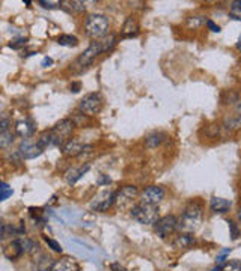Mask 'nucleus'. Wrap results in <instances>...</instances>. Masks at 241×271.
I'll return each instance as SVG.
<instances>
[{
	"label": "nucleus",
	"mask_w": 241,
	"mask_h": 271,
	"mask_svg": "<svg viewBox=\"0 0 241 271\" xmlns=\"http://www.w3.org/2000/svg\"><path fill=\"white\" fill-rule=\"evenodd\" d=\"M115 45H116V36H113V35H109L100 41H92L89 44V47L77 58V61L71 67H78L80 69H85L86 67H89L100 55H103L104 51H110Z\"/></svg>",
	"instance_id": "f257e3e1"
},
{
	"label": "nucleus",
	"mask_w": 241,
	"mask_h": 271,
	"mask_svg": "<svg viewBox=\"0 0 241 271\" xmlns=\"http://www.w3.org/2000/svg\"><path fill=\"white\" fill-rule=\"evenodd\" d=\"M204 220V209L199 202L190 203L178 219V229L185 234H193L196 232Z\"/></svg>",
	"instance_id": "f03ea898"
},
{
	"label": "nucleus",
	"mask_w": 241,
	"mask_h": 271,
	"mask_svg": "<svg viewBox=\"0 0 241 271\" xmlns=\"http://www.w3.org/2000/svg\"><path fill=\"white\" fill-rule=\"evenodd\" d=\"M109 31H110V21L105 15L91 14L86 17L85 32L94 41H100V39H104L105 36H109Z\"/></svg>",
	"instance_id": "7ed1b4c3"
},
{
	"label": "nucleus",
	"mask_w": 241,
	"mask_h": 271,
	"mask_svg": "<svg viewBox=\"0 0 241 271\" xmlns=\"http://www.w3.org/2000/svg\"><path fill=\"white\" fill-rule=\"evenodd\" d=\"M130 215L133 220H136L140 225H154L160 217H158V206L152 205H145V203H138L130 209Z\"/></svg>",
	"instance_id": "20e7f679"
},
{
	"label": "nucleus",
	"mask_w": 241,
	"mask_h": 271,
	"mask_svg": "<svg viewBox=\"0 0 241 271\" xmlns=\"http://www.w3.org/2000/svg\"><path fill=\"white\" fill-rule=\"evenodd\" d=\"M103 109V97L100 92L86 94L78 104V110L86 116H95Z\"/></svg>",
	"instance_id": "39448f33"
},
{
	"label": "nucleus",
	"mask_w": 241,
	"mask_h": 271,
	"mask_svg": "<svg viewBox=\"0 0 241 271\" xmlns=\"http://www.w3.org/2000/svg\"><path fill=\"white\" fill-rule=\"evenodd\" d=\"M138 195L139 188L136 185H124V187H121V188L115 193V206H116L119 211H124V209L131 208V203L138 198Z\"/></svg>",
	"instance_id": "423d86ee"
},
{
	"label": "nucleus",
	"mask_w": 241,
	"mask_h": 271,
	"mask_svg": "<svg viewBox=\"0 0 241 271\" xmlns=\"http://www.w3.org/2000/svg\"><path fill=\"white\" fill-rule=\"evenodd\" d=\"M166 196V190L160 185H149V187H145L142 192H140V203H145V205H152V206H158L160 203L163 202Z\"/></svg>",
	"instance_id": "0eeeda50"
},
{
	"label": "nucleus",
	"mask_w": 241,
	"mask_h": 271,
	"mask_svg": "<svg viewBox=\"0 0 241 271\" xmlns=\"http://www.w3.org/2000/svg\"><path fill=\"white\" fill-rule=\"evenodd\" d=\"M74 127H75V124H74V121H71V119H62V121H59V122L51 128V134L55 137V145H56V146H61V145H64L65 142H68L69 136L72 134V131H74Z\"/></svg>",
	"instance_id": "6e6552de"
},
{
	"label": "nucleus",
	"mask_w": 241,
	"mask_h": 271,
	"mask_svg": "<svg viewBox=\"0 0 241 271\" xmlns=\"http://www.w3.org/2000/svg\"><path fill=\"white\" fill-rule=\"evenodd\" d=\"M178 229V219L175 215H163L154 223V231L160 238H168Z\"/></svg>",
	"instance_id": "1a4fd4ad"
},
{
	"label": "nucleus",
	"mask_w": 241,
	"mask_h": 271,
	"mask_svg": "<svg viewBox=\"0 0 241 271\" xmlns=\"http://www.w3.org/2000/svg\"><path fill=\"white\" fill-rule=\"evenodd\" d=\"M17 152L20 154L21 158H24V160H32V158L39 157V155L44 152V149H42L36 142H32V140H29V139H23L21 143H20V146H18V151H17Z\"/></svg>",
	"instance_id": "9d476101"
},
{
	"label": "nucleus",
	"mask_w": 241,
	"mask_h": 271,
	"mask_svg": "<svg viewBox=\"0 0 241 271\" xmlns=\"http://www.w3.org/2000/svg\"><path fill=\"white\" fill-rule=\"evenodd\" d=\"M113 205H115V192L105 190V192H101L100 195H97L94 198V201L91 202V209L104 212Z\"/></svg>",
	"instance_id": "9b49d317"
},
{
	"label": "nucleus",
	"mask_w": 241,
	"mask_h": 271,
	"mask_svg": "<svg viewBox=\"0 0 241 271\" xmlns=\"http://www.w3.org/2000/svg\"><path fill=\"white\" fill-rule=\"evenodd\" d=\"M88 149H92V146H88V145H83L77 140H68L62 145V152L64 155L67 157H77V155H82L85 151Z\"/></svg>",
	"instance_id": "f8f14e48"
},
{
	"label": "nucleus",
	"mask_w": 241,
	"mask_h": 271,
	"mask_svg": "<svg viewBox=\"0 0 241 271\" xmlns=\"http://www.w3.org/2000/svg\"><path fill=\"white\" fill-rule=\"evenodd\" d=\"M50 271H80V265L74 258L64 256L51 264Z\"/></svg>",
	"instance_id": "ddd939ff"
},
{
	"label": "nucleus",
	"mask_w": 241,
	"mask_h": 271,
	"mask_svg": "<svg viewBox=\"0 0 241 271\" xmlns=\"http://www.w3.org/2000/svg\"><path fill=\"white\" fill-rule=\"evenodd\" d=\"M14 128H15V134L23 137V139H29V137H32V136L35 134V131H36V127H35V124L31 121V119L18 121V122L15 124Z\"/></svg>",
	"instance_id": "4468645a"
},
{
	"label": "nucleus",
	"mask_w": 241,
	"mask_h": 271,
	"mask_svg": "<svg viewBox=\"0 0 241 271\" xmlns=\"http://www.w3.org/2000/svg\"><path fill=\"white\" fill-rule=\"evenodd\" d=\"M3 253H5V256H6L9 261H17L24 252H23V249H21L20 241H18V239H12V241L5 247Z\"/></svg>",
	"instance_id": "2eb2a0df"
},
{
	"label": "nucleus",
	"mask_w": 241,
	"mask_h": 271,
	"mask_svg": "<svg viewBox=\"0 0 241 271\" xmlns=\"http://www.w3.org/2000/svg\"><path fill=\"white\" fill-rule=\"evenodd\" d=\"M139 21L136 20V17H133V15H130L127 20H125V23H124V26H122V31H121V36L122 38H133V36H136L139 34Z\"/></svg>",
	"instance_id": "dca6fc26"
},
{
	"label": "nucleus",
	"mask_w": 241,
	"mask_h": 271,
	"mask_svg": "<svg viewBox=\"0 0 241 271\" xmlns=\"http://www.w3.org/2000/svg\"><path fill=\"white\" fill-rule=\"evenodd\" d=\"M231 206H232V203L223 198H211V201H209V208L216 214H226V212H229Z\"/></svg>",
	"instance_id": "f3484780"
},
{
	"label": "nucleus",
	"mask_w": 241,
	"mask_h": 271,
	"mask_svg": "<svg viewBox=\"0 0 241 271\" xmlns=\"http://www.w3.org/2000/svg\"><path fill=\"white\" fill-rule=\"evenodd\" d=\"M195 242H196V239H195V237L192 234L182 232V234H179L178 237L173 239L172 246L175 249H178V250H185V249H190Z\"/></svg>",
	"instance_id": "a211bd4d"
},
{
	"label": "nucleus",
	"mask_w": 241,
	"mask_h": 271,
	"mask_svg": "<svg viewBox=\"0 0 241 271\" xmlns=\"http://www.w3.org/2000/svg\"><path fill=\"white\" fill-rule=\"evenodd\" d=\"M89 165H86V166H80V168H74V169H69L67 170V173H65V179H67V182H68L69 185H72V184H75L88 170H89Z\"/></svg>",
	"instance_id": "6ab92c4d"
},
{
	"label": "nucleus",
	"mask_w": 241,
	"mask_h": 271,
	"mask_svg": "<svg viewBox=\"0 0 241 271\" xmlns=\"http://www.w3.org/2000/svg\"><path fill=\"white\" fill-rule=\"evenodd\" d=\"M223 127H225L226 130H231V131L241 130V115L235 113V115L226 116L225 121H223Z\"/></svg>",
	"instance_id": "aec40b11"
},
{
	"label": "nucleus",
	"mask_w": 241,
	"mask_h": 271,
	"mask_svg": "<svg viewBox=\"0 0 241 271\" xmlns=\"http://www.w3.org/2000/svg\"><path fill=\"white\" fill-rule=\"evenodd\" d=\"M166 139V134L165 133H151V134L146 137V146L149 148V149H154V148H157V146H160L162 143H163V140Z\"/></svg>",
	"instance_id": "412c9836"
},
{
	"label": "nucleus",
	"mask_w": 241,
	"mask_h": 271,
	"mask_svg": "<svg viewBox=\"0 0 241 271\" xmlns=\"http://www.w3.org/2000/svg\"><path fill=\"white\" fill-rule=\"evenodd\" d=\"M36 143H38L42 149H45V148H48V146H56V145H55V137L51 134V130H47V131L41 133L39 137H38V140H36Z\"/></svg>",
	"instance_id": "4be33fe9"
},
{
	"label": "nucleus",
	"mask_w": 241,
	"mask_h": 271,
	"mask_svg": "<svg viewBox=\"0 0 241 271\" xmlns=\"http://www.w3.org/2000/svg\"><path fill=\"white\" fill-rule=\"evenodd\" d=\"M15 140V134L9 130V131H3L0 133V149H8Z\"/></svg>",
	"instance_id": "5701e85b"
},
{
	"label": "nucleus",
	"mask_w": 241,
	"mask_h": 271,
	"mask_svg": "<svg viewBox=\"0 0 241 271\" xmlns=\"http://www.w3.org/2000/svg\"><path fill=\"white\" fill-rule=\"evenodd\" d=\"M58 42L64 47H75L78 44V39L72 35H61L58 38Z\"/></svg>",
	"instance_id": "b1692460"
},
{
	"label": "nucleus",
	"mask_w": 241,
	"mask_h": 271,
	"mask_svg": "<svg viewBox=\"0 0 241 271\" xmlns=\"http://www.w3.org/2000/svg\"><path fill=\"white\" fill-rule=\"evenodd\" d=\"M12 193H14L12 187H9V184L3 182L0 179V203L3 202V201H6V199H9L12 196Z\"/></svg>",
	"instance_id": "393cba45"
},
{
	"label": "nucleus",
	"mask_w": 241,
	"mask_h": 271,
	"mask_svg": "<svg viewBox=\"0 0 241 271\" xmlns=\"http://www.w3.org/2000/svg\"><path fill=\"white\" fill-rule=\"evenodd\" d=\"M226 223H228V226H229V235H231V239H234V241H235V239L241 235L238 225H237L234 220H228Z\"/></svg>",
	"instance_id": "a878e982"
},
{
	"label": "nucleus",
	"mask_w": 241,
	"mask_h": 271,
	"mask_svg": "<svg viewBox=\"0 0 241 271\" xmlns=\"http://www.w3.org/2000/svg\"><path fill=\"white\" fill-rule=\"evenodd\" d=\"M222 271H241V261H228L223 264Z\"/></svg>",
	"instance_id": "bb28decb"
},
{
	"label": "nucleus",
	"mask_w": 241,
	"mask_h": 271,
	"mask_svg": "<svg viewBox=\"0 0 241 271\" xmlns=\"http://www.w3.org/2000/svg\"><path fill=\"white\" fill-rule=\"evenodd\" d=\"M65 5H69V9L74 12H83L86 9L85 2H65Z\"/></svg>",
	"instance_id": "cd10ccee"
},
{
	"label": "nucleus",
	"mask_w": 241,
	"mask_h": 271,
	"mask_svg": "<svg viewBox=\"0 0 241 271\" xmlns=\"http://www.w3.org/2000/svg\"><path fill=\"white\" fill-rule=\"evenodd\" d=\"M202 23H205V18L204 17H190L189 20H187V26L189 28H199Z\"/></svg>",
	"instance_id": "c85d7f7f"
},
{
	"label": "nucleus",
	"mask_w": 241,
	"mask_h": 271,
	"mask_svg": "<svg viewBox=\"0 0 241 271\" xmlns=\"http://www.w3.org/2000/svg\"><path fill=\"white\" fill-rule=\"evenodd\" d=\"M45 239V242L48 244V247L51 249V250H55V252H58V253H62V247H61V244L58 242V241H55L53 238H48V237H44Z\"/></svg>",
	"instance_id": "c756f323"
},
{
	"label": "nucleus",
	"mask_w": 241,
	"mask_h": 271,
	"mask_svg": "<svg viewBox=\"0 0 241 271\" xmlns=\"http://www.w3.org/2000/svg\"><path fill=\"white\" fill-rule=\"evenodd\" d=\"M9 128H11V121H9V118L0 115V133L9 131Z\"/></svg>",
	"instance_id": "7c9ffc66"
},
{
	"label": "nucleus",
	"mask_w": 241,
	"mask_h": 271,
	"mask_svg": "<svg viewBox=\"0 0 241 271\" xmlns=\"http://www.w3.org/2000/svg\"><path fill=\"white\" fill-rule=\"evenodd\" d=\"M39 5L45 9H55L58 6H62V2H47V0H39Z\"/></svg>",
	"instance_id": "2f4dec72"
},
{
	"label": "nucleus",
	"mask_w": 241,
	"mask_h": 271,
	"mask_svg": "<svg viewBox=\"0 0 241 271\" xmlns=\"http://www.w3.org/2000/svg\"><path fill=\"white\" fill-rule=\"evenodd\" d=\"M229 253H231V249H225V250H222V253L216 258L217 265H223V264L226 262V258L229 256Z\"/></svg>",
	"instance_id": "473e14b6"
},
{
	"label": "nucleus",
	"mask_w": 241,
	"mask_h": 271,
	"mask_svg": "<svg viewBox=\"0 0 241 271\" xmlns=\"http://www.w3.org/2000/svg\"><path fill=\"white\" fill-rule=\"evenodd\" d=\"M205 24H207V28L211 31V32H214V34H219L222 29H220V26L219 24H216L212 20H205Z\"/></svg>",
	"instance_id": "72a5a7b5"
},
{
	"label": "nucleus",
	"mask_w": 241,
	"mask_h": 271,
	"mask_svg": "<svg viewBox=\"0 0 241 271\" xmlns=\"http://www.w3.org/2000/svg\"><path fill=\"white\" fill-rule=\"evenodd\" d=\"M229 15H231L234 20L241 21V9H238V8H231V9H229Z\"/></svg>",
	"instance_id": "f704fd0d"
},
{
	"label": "nucleus",
	"mask_w": 241,
	"mask_h": 271,
	"mask_svg": "<svg viewBox=\"0 0 241 271\" xmlns=\"http://www.w3.org/2000/svg\"><path fill=\"white\" fill-rule=\"evenodd\" d=\"M6 226H8V225H5L3 219L0 217V241L6 238Z\"/></svg>",
	"instance_id": "c9c22d12"
},
{
	"label": "nucleus",
	"mask_w": 241,
	"mask_h": 271,
	"mask_svg": "<svg viewBox=\"0 0 241 271\" xmlns=\"http://www.w3.org/2000/svg\"><path fill=\"white\" fill-rule=\"evenodd\" d=\"M26 44V39L24 38H20V39H17V41H12L9 45L12 47V48H18V47H23Z\"/></svg>",
	"instance_id": "e433bc0d"
},
{
	"label": "nucleus",
	"mask_w": 241,
	"mask_h": 271,
	"mask_svg": "<svg viewBox=\"0 0 241 271\" xmlns=\"http://www.w3.org/2000/svg\"><path fill=\"white\" fill-rule=\"evenodd\" d=\"M98 184H100V185H109V184H110V178H109L107 175H100Z\"/></svg>",
	"instance_id": "4c0bfd02"
},
{
	"label": "nucleus",
	"mask_w": 241,
	"mask_h": 271,
	"mask_svg": "<svg viewBox=\"0 0 241 271\" xmlns=\"http://www.w3.org/2000/svg\"><path fill=\"white\" fill-rule=\"evenodd\" d=\"M110 270L112 271H127L121 264H118V262H115V264H112L110 265Z\"/></svg>",
	"instance_id": "58836bf2"
},
{
	"label": "nucleus",
	"mask_w": 241,
	"mask_h": 271,
	"mask_svg": "<svg viewBox=\"0 0 241 271\" xmlns=\"http://www.w3.org/2000/svg\"><path fill=\"white\" fill-rule=\"evenodd\" d=\"M80 88H82V85H80V83H77V82H74V83L71 85V92H74V94H75V92H78V91H80Z\"/></svg>",
	"instance_id": "ea45409f"
},
{
	"label": "nucleus",
	"mask_w": 241,
	"mask_h": 271,
	"mask_svg": "<svg viewBox=\"0 0 241 271\" xmlns=\"http://www.w3.org/2000/svg\"><path fill=\"white\" fill-rule=\"evenodd\" d=\"M50 65H53V59H51V58H44V61H42V67L47 68L50 67Z\"/></svg>",
	"instance_id": "a19ab883"
},
{
	"label": "nucleus",
	"mask_w": 241,
	"mask_h": 271,
	"mask_svg": "<svg viewBox=\"0 0 241 271\" xmlns=\"http://www.w3.org/2000/svg\"><path fill=\"white\" fill-rule=\"evenodd\" d=\"M231 8H238V9H241V0H238V2H232V3H231Z\"/></svg>",
	"instance_id": "79ce46f5"
},
{
	"label": "nucleus",
	"mask_w": 241,
	"mask_h": 271,
	"mask_svg": "<svg viewBox=\"0 0 241 271\" xmlns=\"http://www.w3.org/2000/svg\"><path fill=\"white\" fill-rule=\"evenodd\" d=\"M235 112L241 115V101H237V104H235Z\"/></svg>",
	"instance_id": "37998d69"
},
{
	"label": "nucleus",
	"mask_w": 241,
	"mask_h": 271,
	"mask_svg": "<svg viewBox=\"0 0 241 271\" xmlns=\"http://www.w3.org/2000/svg\"><path fill=\"white\" fill-rule=\"evenodd\" d=\"M237 48L241 51V36H240V39H238V42H237Z\"/></svg>",
	"instance_id": "c03bdc74"
},
{
	"label": "nucleus",
	"mask_w": 241,
	"mask_h": 271,
	"mask_svg": "<svg viewBox=\"0 0 241 271\" xmlns=\"http://www.w3.org/2000/svg\"><path fill=\"white\" fill-rule=\"evenodd\" d=\"M237 217H238V220H240V223H241V206H240V209H238V214H237Z\"/></svg>",
	"instance_id": "a18cd8bd"
}]
</instances>
